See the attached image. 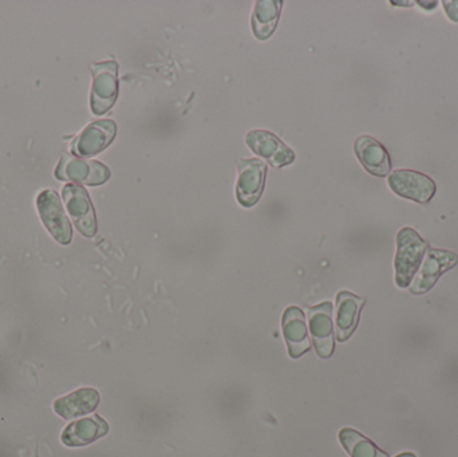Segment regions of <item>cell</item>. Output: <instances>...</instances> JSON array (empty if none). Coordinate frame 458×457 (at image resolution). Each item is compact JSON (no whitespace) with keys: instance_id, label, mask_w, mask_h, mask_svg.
I'll return each mask as SVG.
<instances>
[{"instance_id":"7c38bea8","label":"cell","mask_w":458,"mask_h":457,"mask_svg":"<svg viewBox=\"0 0 458 457\" xmlns=\"http://www.w3.org/2000/svg\"><path fill=\"white\" fill-rule=\"evenodd\" d=\"M109 434V424L101 416L72 421L61 435V442L70 448L85 447Z\"/></svg>"},{"instance_id":"4fadbf2b","label":"cell","mask_w":458,"mask_h":457,"mask_svg":"<svg viewBox=\"0 0 458 457\" xmlns=\"http://www.w3.org/2000/svg\"><path fill=\"white\" fill-rule=\"evenodd\" d=\"M282 327L285 343H287L288 354L291 359H301L311 349L303 311L296 306L288 308L283 314Z\"/></svg>"},{"instance_id":"277c9868","label":"cell","mask_w":458,"mask_h":457,"mask_svg":"<svg viewBox=\"0 0 458 457\" xmlns=\"http://www.w3.org/2000/svg\"><path fill=\"white\" fill-rule=\"evenodd\" d=\"M62 198L77 230L86 238L96 236L98 225L88 190L78 184H66L62 190Z\"/></svg>"},{"instance_id":"ac0fdd59","label":"cell","mask_w":458,"mask_h":457,"mask_svg":"<svg viewBox=\"0 0 458 457\" xmlns=\"http://www.w3.org/2000/svg\"><path fill=\"white\" fill-rule=\"evenodd\" d=\"M339 442L352 457H389L384 451L360 432L344 428L339 432Z\"/></svg>"},{"instance_id":"9c48e42d","label":"cell","mask_w":458,"mask_h":457,"mask_svg":"<svg viewBox=\"0 0 458 457\" xmlns=\"http://www.w3.org/2000/svg\"><path fill=\"white\" fill-rule=\"evenodd\" d=\"M267 165L259 158L242 160L237 177V201L245 208L255 206L260 200L266 182Z\"/></svg>"},{"instance_id":"3957f363","label":"cell","mask_w":458,"mask_h":457,"mask_svg":"<svg viewBox=\"0 0 458 457\" xmlns=\"http://www.w3.org/2000/svg\"><path fill=\"white\" fill-rule=\"evenodd\" d=\"M38 214L50 235L62 246L72 243V227L58 193L45 190L37 198Z\"/></svg>"},{"instance_id":"6da1fadb","label":"cell","mask_w":458,"mask_h":457,"mask_svg":"<svg viewBox=\"0 0 458 457\" xmlns=\"http://www.w3.org/2000/svg\"><path fill=\"white\" fill-rule=\"evenodd\" d=\"M397 247L394 260L395 284L400 289H406L413 282L429 244L413 228L405 227L398 233Z\"/></svg>"},{"instance_id":"ffe728a7","label":"cell","mask_w":458,"mask_h":457,"mask_svg":"<svg viewBox=\"0 0 458 457\" xmlns=\"http://www.w3.org/2000/svg\"><path fill=\"white\" fill-rule=\"evenodd\" d=\"M395 457H417V456L414 455V453H401V455H398V456H395Z\"/></svg>"},{"instance_id":"5bb4252c","label":"cell","mask_w":458,"mask_h":457,"mask_svg":"<svg viewBox=\"0 0 458 457\" xmlns=\"http://www.w3.org/2000/svg\"><path fill=\"white\" fill-rule=\"evenodd\" d=\"M101 402L98 391L94 388H81L54 402L53 410L64 420L81 418L94 412Z\"/></svg>"},{"instance_id":"ba28073f","label":"cell","mask_w":458,"mask_h":457,"mask_svg":"<svg viewBox=\"0 0 458 457\" xmlns=\"http://www.w3.org/2000/svg\"><path fill=\"white\" fill-rule=\"evenodd\" d=\"M389 185L398 196L416 203L427 204L435 196L436 182L421 172L401 169L393 172L389 177Z\"/></svg>"},{"instance_id":"d6986e66","label":"cell","mask_w":458,"mask_h":457,"mask_svg":"<svg viewBox=\"0 0 458 457\" xmlns=\"http://www.w3.org/2000/svg\"><path fill=\"white\" fill-rule=\"evenodd\" d=\"M444 8H445L446 15L454 21H458V0H444Z\"/></svg>"},{"instance_id":"e0dca14e","label":"cell","mask_w":458,"mask_h":457,"mask_svg":"<svg viewBox=\"0 0 458 457\" xmlns=\"http://www.w3.org/2000/svg\"><path fill=\"white\" fill-rule=\"evenodd\" d=\"M283 3L280 0H259L252 13V31L260 40L268 39L276 29Z\"/></svg>"},{"instance_id":"8fae6325","label":"cell","mask_w":458,"mask_h":457,"mask_svg":"<svg viewBox=\"0 0 458 457\" xmlns=\"http://www.w3.org/2000/svg\"><path fill=\"white\" fill-rule=\"evenodd\" d=\"M248 147L266 158L274 168H282L295 161V153L282 140L267 131H252L245 137Z\"/></svg>"},{"instance_id":"52a82bcc","label":"cell","mask_w":458,"mask_h":457,"mask_svg":"<svg viewBox=\"0 0 458 457\" xmlns=\"http://www.w3.org/2000/svg\"><path fill=\"white\" fill-rule=\"evenodd\" d=\"M458 263V255L445 250L428 249L427 258L420 273L416 274L411 282V292L413 294H425L433 289L440 276L451 270Z\"/></svg>"},{"instance_id":"5b68a950","label":"cell","mask_w":458,"mask_h":457,"mask_svg":"<svg viewBox=\"0 0 458 457\" xmlns=\"http://www.w3.org/2000/svg\"><path fill=\"white\" fill-rule=\"evenodd\" d=\"M55 177L62 182H72V184L101 185L110 179V171L99 161L64 156L56 165Z\"/></svg>"},{"instance_id":"7a4b0ae2","label":"cell","mask_w":458,"mask_h":457,"mask_svg":"<svg viewBox=\"0 0 458 457\" xmlns=\"http://www.w3.org/2000/svg\"><path fill=\"white\" fill-rule=\"evenodd\" d=\"M91 110L102 115L114 106L118 96V63L115 61L101 62L91 66Z\"/></svg>"},{"instance_id":"9a60e30c","label":"cell","mask_w":458,"mask_h":457,"mask_svg":"<svg viewBox=\"0 0 458 457\" xmlns=\"http://www.w3.org/2000/svg\"><path fill=\"white\" fill-rule=\"evenodd\" d=\"M365 300L349 292L336 297V340L346 343L360 324V314Z\"/></svg>"},{"instance_id":"2e32d148","label":"cell","mask_w":458,"mask_h":457,"mask_svg":"<svg viewBox=\"0 0 458 457\" xmlns=\"http://www.w3.org/2000/svg\"><path fill=\"white\" fill-rule=\"evenodd\" d=\"M355 153L366 171L374 176L385 177L392 169L390 156L387 150L371 136H360L355 141Z\"/></svg>"},{"instance_id":"30bf717a","label":"cell","mask_w":458,"mask_h":457,"mask_svg":"<svg viewBox=\"0 0 458 457\" xmlns=\"http://www.w3.org/2000/svg\"><path fill=\"white\" fill-rule=\"evenodd\" d=\"M310 332L315 351L320 359H330L335 349L333 325V303L323 302L309 310Z\"/></svg>"},{"instance_id":"8992f818","label":"cell","mask_w":458,"mask_h":457,"mask_svg":"<svg viewBox=\"0 0 458 457\" xmlns=\"http://www.w3.org/2000/svg\"><path fill=\"white\" fill-rule=\"evenodd\" d=\"M115 133L117 125L114 121H94L75 137L70 150L75 157H93L112 144Z\"/></svg>"}]
</instances>
